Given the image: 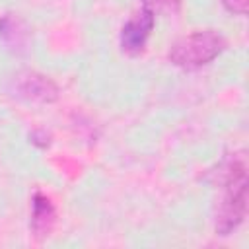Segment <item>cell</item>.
I'll list each match as a JSON object with an SVG mask.
<instances>
[{
    "label": "cell",
    "mask_w": 249,
    "mask_h": 249,
    "mask_svg": "<svg viewBox=\"0 0 249 249\" xmlns=\"http://www.w3.org/2000/svg\"><path fill=\"white\" fill-rule=\"evenodd\" d=\"M142 8L152 12L154 16H175L181 10V0H140Z\"/></svg>",
    "instance_id": "cell-7"
},
{
    "label": "cell",
    "mask_w": 249,
    "mask_h": 249,
    "mask_svg": "<svg viewBox=\"0 0 249 249\" xmlns=\"http://www.w3.org/2000/svg\"><path fill=\"white\" fill-rule=\"evenodd\" d=\"M222 4L230 14H237V16L247 14V0H222Z\"/></svg>",
    "instance_id": "cell-8"
},
{
    "label": "cell",
    "mask_w": 249,
    "mask_h": 249,
    "mask_svg": "<svg viewBox=\"0 0 249 249\" xmlns=\"http://www.w3.org/2000/svg\"><path fill=\"white\" fill-rule=\"evenodd\" d=\"M222 195L214 208V231L230 235L247 216V163L243 152L226 158L218 171Z\"/></svg>",
    "instance_id": "cell-1"
},
{
    "label": "cell",
    "mask_w": 249,
    "mask_h": 249,
    "mask_svg": "<svg viewBox=\"0 0 249 249\" xmlns=\"http://www.w3.org/2000/svg\"><path fill=\"white\" fill-rule=\"evenodd\" d=\"M54 226H56V208L53 200L43 193H35L31 200V222H29V230L33 237L35 239L49 237Z\"/></svg>",
    "instance_id": "cell-5"
},
{
    "label": "cell",
    "mask_w": 249,
    "mask_h": 249,
    "mask_svg": "<svg viewBox=\"0 0 249 249\" xmlns=\"http://www.w3.org/2000/svg\"><path fill=\"white\" fill-rule=\"evenodd\" d=\"M12 91L27 103H54L58 99V86L45 74L21 72L12 82Z\"/></svg>",
    "instance_id": "cell-3"
},
{
    "label": "cell",
    "mask_w": 249,
    "mask_h": 249,
    "mask_svg": "<svg viewBox=\"0 0 249 249\" xmlns=\"http://www.w3.org/2000/svg\"><path fill=\"white\" fill-rule=\"evenodd\" d=\"M226 47H228V43L220 31L198 29V31H193V33L177 39L171 45L167 58L173 66L191 72V70H198V68L210 64L216 56H220L224 53Z\"/></svg>",
    "instance_id": "cell-2"
},
{
    "label": "cell",
    "mask_w": 249,
    "mask_h": 249,
    "mask_svg": "<svg viewBox=\"0 0 249 249\" xmlns=\"http://www.w3.org/2000/svg\"><path fill=\"white\" fill-rule=\"evenodd\" d=\"M154 23H156V16L144 8H140V12L130 16L126 23L121 27V35H119L123 53L130 56H138L146 49V41L154 29Z\"/></svg>",
    "instance_id": "cell-4"
},
{
    "label": "cell",
    "mask_w": 249,
    "mask_h": 249,
    "mask_svg": "<svg viewBox=\"0 0 249 249\" xmlns=\"http://www.w3.org/2000/svg\"><path fill=\"white\" fill-rule=\"evenodd\" d=\"M0 39L12 49H23L25 45V29L21 21L10 14L0 18Z\"/></svg>",
    "instance_id": "cell-6"
}]
</instances>
